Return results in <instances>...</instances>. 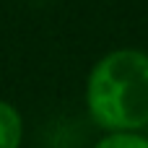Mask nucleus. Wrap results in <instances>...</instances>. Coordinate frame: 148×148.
<instances>
[{"label":"nucleus","mask_w":148,"mask_h":148,"mask_svg":"<svg viewBox=\"0 0 148 148\" xmlns=\"http://www.w3.org/2000/svg\"><path fill=\"white\" fill-rule=\"evenodd\" d=\"M86 109L104 133L148 127V52L120 47L99 57L86 78Z\"/></svg>","instance_id":"nucleus-1"},{"label":"nucleus","mask_w":148,"mask_h":148,"mask_svg":"<svg viewBox=\"0 0 148 148\" xmlns=\"http://www.w3.org/2000/svg\"><path fill=\"white\" fill-rule=\"evenodd\" d=\"M23 140V120L18 109L0 99V148H21Z\"/></svg>","instance_id":"nucleus-2"},{"label":"nucleus","mask_w":148,"mask_h":148,"mask_svg":"<svg viewBox=\"0 0 148 148\" xmlns=\"http://www.w3.org/2000/svg\"><path fill=\"white\" fill-rule=\"evenodd\" d=\"M94 148H148V135H140V133H107Z\"/></svg>","instance_id":"nucleus-3"}]
</instances>
